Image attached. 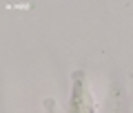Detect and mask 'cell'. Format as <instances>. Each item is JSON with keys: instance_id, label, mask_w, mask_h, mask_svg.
<instances>
[{"instance_id": "6da1fadb", "label": "cell", "mask_w": 133, "mask_h": 113, "mask_svg": "<svg viewBox=\"0 0 133 113\" xmlns=\"http://www.w3.org/2000/svg\"><path fill=\"white\" fill-rule=\"evenodd\" d=\"M71 113H93V107H91V98H89V93L84 91V82H82V75H78L76 84H73Z\"/></svg>"}]
</instances>
